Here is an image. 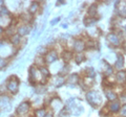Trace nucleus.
Returning <instances> with one entry per match:
<instances>
[{"mask_svg": "<svg viewBox=\"0 0 126 117\" xmlns=\"http://www.w3.org/2000/svg\"><path fill=\"white\" fill-rule=\"evenodd\" d=\"M7 89L12 93H17L19 89V80L16 75H12L7 81Z\"/></svg>", "mask_w": 126, "mask_h": 117, "instance_id": "nucleus-1", "label": "nucleus"}, {"mask_svg": "<svg viewBox=\"0 0 126 117\" xmlns=\"http://www.w3.org/2000/svg\"><path fill=\"white\" fill-rule=\"evenodd\" d=\"M86 98H87L88 103L92 105V106H94V107L98 106V105L100 104V101H101V97H100V95L98 94L97 92H94V91H90V92H88L87 94H86Z\"/></svg>", "mask_w": 126, "mask_h": 117, "instance_id": "nucleus-2", "label": "nucleus"}, {"mask_svg": "<svg viewBox=\"0 0 126 117\" xmlns=\"http://www.w3.org/2000/svg\"><path fill=\"white\" fill-rule=\"evenodd\" d=\"M116 9H117L118 14H119L122 18H126V2L118 1L116 3Z\"/></svg>", "mask_w": 126, "mask_h": 117, "instance_id": "nucleus-3", "label": "nucleus"}, {"mask_svg": "<svg viewBox=\"0 0 126 117\" xmlns=\"http://www.w3.org/2000/svg\"><path fill=\"white\" fill-rule=\"evenodd\" d=\"M29 110H30V103L29 101H23L17 108V113L20 115H23V114H26Z\"/></svg>", "mask_w": 126, "mask_h": 117, "instance_id": "nucleus-4", "label": "nucleus"}, {"mask_svg": "<svg viewBox=\"0 0 126 117\" xmlns=\"http://www.w3.org/2000/svg\"><path fill=\"white\" fill-rule=\"evenodd\" d=\"M57 60H58V54H57L56 51H54V50L49 51L45 57V62L46 63H48V64L53 63V62H56Z\"/></svg>", "mask_w": 126, "mask_h": 117, "instance_id": "nucleus-5", "label": "nucleus"}, {"mask_svg": "<svg viewBox=\"0 0 126 117\" xmlns=\"http://www.w3.org/2000/svg\"><path fill=\"white\" fill-rule=\"evenodd\" d=\"M84 48H85V44H84L83 41L77 40L76 42H75V44H74V49H75V51H77V52L80 53L81 51H83Z\"/></svg>", "mask_w": 126, "mask_h": 117, "instance_id": "nucleus-6", "label": "nucleus"}, {"mask_svg": "<svg viewBox=\"0 0 126 117\" xmlns=\"http://www.w3.org/2000/svg\"><path fill=\"white\" fill-rule=\"evenodd\" d=\"M107 40H108L109 43H111V44L115 45V46H118L120 44L119 37H118L117 35H115V34H109L107 36Z\"/></svg>", "mask_w": 126, "mask_h": 117, "instance_id": "nucleus-7", "label": "nucleus"}, {"mask_svg": "<svg viewBox=\"0 0 126 117\" xmlns=\"http://www.w3.org/2000/svg\"><path fill=\"white\" fill-rule=\"evenodd\" d=\"M30 30H31L30 26L23 25V26H21V27H19V29H18V35H19V36H20V35H21V36H25V35H29Z\"/></svg>", "mask_w": 126, "mask_h": 117, "instance_id": "nucleus-8", "label": "nucleus"}, {"mask_svg": "<svg viewBox=\"0 0 126 117\" xmlns=\"http://www.w3.org/2000/svg\"><path fill=\"white\" fill-rule=\"evenodd\" d=\"M123 65H124V58H123V56L119 54V56H118V60L115 64V67L120 70V69H122V67H123Z\"/></svg>", "mask_w": 126, "mask_h": 117, "instance_id": "nucleus-9", "label": "nucleus"}, {"mask_svg": "<svg viewBox=\"0 0 126 117\" xmlns=\"http://www.w3.org/2000/svg\"><path fill=\"white\" fill-rule=\"evenodd\" d=\"M117 81H118V83H124V82L126 81V72L125 71H120V72H118V74H117Z\"/></svg>", "mask_w": 126, "mask_h": 117, "instance_id": "nucleus-10", "label": "nucleus"}, {"mask_svg": "<svg viewBox=\"0 0 126 117\" xmlns=\"http://www.w3.org/2000/svg\"><path fill=\"white\" fill-rule=\"evenodd\" d=\"M9 105V97L1 96L0 97V109H4Z\"/></svg>", "mask_w": 126, "mask_h": 117, "instance_id": "nucleus-11", "label": "nucleus"}, {"mask_svg": "<svg viewBox=\"0 0 126 117\" xmlns=\"http://www.w3.org/2000/svg\"><path fill=\"white\" fill-rule=\"evenodd\" d=\"M109 109H110L111 112H118L120 110V104L118 103V101H113V103L110 104Z\"/></svg>", "mask_w": 126, "mask_h": 117, "instance_id": "nucleus-12", "label": "nucleus"}, {"mask_svg": "<svg viewBox=\"0 0 126 117\" xmlns=\"http://www.w3.org/2000/svg\"><path fill=\"white\" fill-rule=\"evenodd\" d=\"M103 64L105 65V70H104V73H105V75H110L112 73V67L110 66L107 62H105V61H103Z\"/></svg>", "mask_w": 126, "mask_h": 117, "instance_id": "nucleus-13", "label": "nucleus"}, {"mask_svg": "<svg viewBox=\"0 0 126 117\" xmlns=\"http://www.w3.org/2000/svg\"><path fill=\"white\" fill-rule=\"evenodd\" d=\"M97 22V19H93V18H85L84 19V25L85 26H90L94 24Z\"/></svg>", "mask_w": 126, "mask_h": 117, "instance_id": "nucleus-14", "label": "nucleus"}, {"mask_svg": "<svg viewBox=\"0 0 126 117\" xmlns=\"http://www.w3.org/2000/svg\"><path fill=\"white\" fill-rule=\"evenodd\" d=\"M38 7H39V4H38L37 2H35V1H34V2L31 4V6H30L29 12H30L31 14H35V13H36V11L38 10Z\"/></svg>", "mask_w": 126, "mask_h": 117, "instance_id": "nucleus-15", "label": "nucleus"}, {"mask_svg": "<svg viewBox=\"0 0 126 117\" xmlns=\"http://www.w3.org/2000/svg\"><path fill=\"white\" fill-rule=\"evenodd\" d=\"M97 14V5L96 4H92L88 9V15L89 16H94Z\"/></svg>", "mask_w": 126, "mask_h": 117, "instance_id": "nucleus-16", "label": "nucleus"}, {"mask_svg": "<svg viewBox=\"0 0 126 117\" xmlns=\"http://www.w3.org/2000/svg\"><path fill=\"white\" fill-rule=\"evenodd\" d=\"M106 97L109 100H115L117 98V94L112 91H106Z\"/></svg>", "mask_w": 126, "mask_h": 117, "instance_id": "nucleus-17", "label": "nucleus"}, {"mask_svg": "<svg viewBox=\"0 0 126 117\" xmlns=\"http://www.w3.org/2000/svg\"><path fill=\"white\" fill-rule=\"evenodd\" d=\"M67 83H68V84H76V83H78V75H77V74L70 75L69 79H68V81H67Z\"/></svg>", "mask_w": 126, "mask_h": 117, "instance_id": "nucleus-18", "label": "nucleus"}, {"mask_svg": "<svg viewBox=\"0 0 126 117\" xmlns=\"http://www.w3.org/2000/svg\"><path fill=\"white\" fill-rule=\"evenodd\" d=\"M63 60H65L66 62L67 61H69L70 58H72V57H73V54H72V52H69V51H65V52H63Z\"/></svg>", "mask_w": 126, "mask_h": 117, "instance_id": "nucleus-19", "label": "nucleus"}, {"mask_svg": "<svg viewBox=\"0 0 126 117\" xmlns=\"http://www.w3.org/2000/svg\"><path fill=\"white\" fill-rule=\"evenodd\" d=\"M19 41H20V36H19V35L17 34V35H14L13 37H12V43H13V44H18L19 43Z\"/></svg>", "mask_w": 126, "mask_h": 117, "instance_id": "nucleus-20", "label": "nucleus"}, {"mask_svg": "<svg viewBox=\"0 0 126 117\" xmlns=\"http://www.w3.org/2000/svg\"><path fill=\"white\" fill-rule=\"evenodd\" d=\"M40 72L42 73V75L44 76V77H48L49 76V71L45 67H41L40 68Z\"/></svg>", "mask_w": 126, "mask_h": 117, "instance_id": "nucleus-21", "label": "nucleus"}, {"mask_svg": "<svg viewBox=\"0 0 126 117\" xmlns=\"http://www.w3.org/2000/svg\"><path fill=\"white\" fill-rule=\"evenodd\" d=\"M35 115L36 117H44L45 116V111L43 109H40V110H37L35 112Z\"/></svg>", "mask_w": 126, "mask_h": 117, "instance_id": "nucleus-22", "label": "nucleus"}, {"mask_svg": "<svg viewBox=\"0 0 126 117\" xmlns=\"http://www.w3.org/2000/svg\"><path fill=\"white\" fill-rule=\"evenodd\" d=\"M83 60H84V56L83 54H78V56L76 57V62H77V64H80V63H82L83 62Z\"/></svg>", "mask_w": 126, "mask_h": 117, "instance_id": "nucleus-23", "label": "nucleus"}, {"mask_svg": "<svg viewBox=\"0 0 126 117\" xmlns=\"http://www.w3.org/2000/svg\"><path fill=\"white\" fill-rule=\"evenodd\" d=\"M87 74H88V76L89 77H94V68H88L87 69Z\"/></svg>", "mask_w": 126, "mask_h": 117, "instance_id": "nucleus-24", "label": "nucleus"}, {"mask_svg": "<svg viewBox=\"0 0 126 117\" xmlns=\"http://www.w3.org/2000/svg\"><path fill=\"white\" fill-rule=\"evenodd\" d=\"M121 115L123 117H126V105H124L121 109Z\"/></svg>", "mask_w": 126, "mask_h": 117, "instance_id": "nucleus-25", "label": "nucleus"}, {"mask_svg": "<svg viewBox=\"0 0 126 117\" xmlns=\"http://www.w3.org/2000/svg\"><path fill=\"white\" fill-rule=\"evenodd\" d=\"M5 65H6V62H5L4 60H3L2 58H0V69H1V68H3V67H4Z\"/></svg>", "mask_w": 126, "mask_h": 117, "instance_id": "nucleus-26", "label": "nucleus"}, {"mask_svg": "<svg viewBox=\"0 0 126 117\" xmlns=\"http://www.w3.org/2000/svg\"><path fill=\"white\" fill-rule=\"evenodd\" d=\"M0 13H1V15H9V11H7L5 7H2L1 11H0Z\"/></svg>", "mask_w": 126, "mask_h": 117, "instance_id": "nucleus-27", "label": "nucleus"}, {"mask_svg": "<svg viewBox=\"0 0 126 117\" xmlns=\"http://www.w3.org/2000/svg\"><path fill=\"white\" fill-rule=\"evenodd\" d=\"M59 21H60V18H57V19H55V20H52V21H50V24L54 25V24H56V23H58Z\"/></svg>", "mask_w": 126, "mask_h": 117, "instance_id": "nucleus-28", "label": "nucleus"}, {"mask_svg": "<svg viewBox=\"0 0 126 117\" xmlns=\"http://www.w3.org/2000/svg\"><path fill=\"white\" fill-rule=\"evenodd\" d=\"M44 117H53V113H46Z\"/></svg>", "mask_w": 126, "mask_h": 117, "instance_id": "nucleus-29", "label": "nucleus"}, {"mask_svg": "<svg viewBox=\"0 0 126 117\" xmlns=\"http://www.w3.org/2000/svg\"><path fill=\"white\" fill-rule=\"evenodd\" d=\"M123 48H124V50H125V51H126V42L124 43V44H123Z\"/></svg>", "mask_w": 126, "mask_h": 117, "instance_id": "nucleus-30", "label": "nucleus"}, {"mask_svg": "<svg viewBox=\"0 0 126 117\" xmlns=\"http://www.w3.org/2000/svg\"><path fill=\"white\" fill-rule=\"evenodd\" d=\"M122 100H124L126 103V96H122Z\"/></svg>", "mask_w": 126, "mask_h": 117, "instance_id": "nucleus-31", "label": "nucleus"}, {"mask_svg": "<svg viewBox=\"0 0 126 117\" xmlns=\"http://www.w3.org/2000/svg\"><path fill=\"white\" fill-rule=\"evenodd\" d=\"M0 33H2V28H1V27H0Z\"/></svg>", "mask_w": 126, "mask_h": 117, "instance_id": "nucleus-32", "label": "nucleus"}, {"mask_svg": "<svg viewBox=\"0 0 126 117\" xmlns=\"http://www.w3.org/2000/svg\"><path fill=\"white\" fill-rule=\"evenodd\" d=\"M125 30H126V26H125Z\"/></svg>", "mask_w": 126, "mask_h": 117, "instance_id": "nucleus-33", "label": "nucleus"}]
</instances>
